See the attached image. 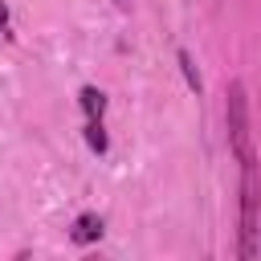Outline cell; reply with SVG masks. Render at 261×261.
Here are the masks:
<instances>
[{"instance_id":"cell-1","label":"cell","mask_w":261,"mask_h":261,"mask_svg":"<svg viewBox=\"0 0 261 261\" xmlns=\"http://www.w3.org/2000/svg\"><path fill=\"white\" fill-rule=\"evenodd\" d=\"M261 179H257V159L241 163V257L253 261L261 257Z\"/></svg>"},{"instance_id":"cell-2","label":"cell","mask_w":261,"mask_h":261,"mask_svg":"<svg viewBox=\"0 0 261 261\" xmlns=\"http://www.w3.org/2000/svg\"><path fill=\"white\" fill-rule=\"evenodd\" d=\"M228 139H232V151L237 159H257L253 155V139H249V98H245V86L232 82L228 86Z\"/></svg>"},{"instance_id":"cell-3","label":"cell","mask_w":261,"mask_h":261,"mask_svg":"<svg viewBox=\"0 0 261 261\" xmlns=\"http://www.w3.org/2000/svg\"><path fill=\"white\" fill-rule=\"evenodd\" d=\"M69 237H73L77 245H90V241H98V237H102V216H98V212H82V216L73 220Z\"/></svg>"},{"instance_id":"cell-4","label":"cell","mask_w":261,"mask_h":261,"mask_svg":"<svg viewBox=\"0 0 261 261\" xmlns=\"http://www.w3.org/2000/svg\"><path fill=\"white\" fill-rule=\"evenodd\" d=\"M82 110H86L90 118H102V110H106V94L94 90V86H86V90H82Z\"/></svg>"},{"instance_id":"cell-5","label":"cell","mask_w":261,"mask_h":261,"mask_svg":"<svg viewBox=\"0 0 261 261\" xmlns=\"http://www.w3.org/2000/svg\"><path fill=\"white\" fill-rule=\"evenodd\" d=\"M86 143H90L98 155L106 151V130H102V118H90V122H86Z\"/></svg>"},{"instance_id":"cell-6","label":"cell","mask_w":261,"mask_h":261,"mask_svg":"<svg viewBox=\"0 0 261 261\" xmlns=\"http://www.w3.org/2000/svg\"><path fill=\"white\" fill-rule=\"evenodd\" d=\"M179 65H184V77H188V86L200 94V73H196V65H192V53H188V49H179Z\"/></svg>"},{"instance_id":"cell-7","label":"cell","mask_w":261,"mask_h":261,"mask_svg":"<svg viewBox=\"0 0 261 261\" xmlns=\"http://www.w3.org/2000/svg\"><path fill=\"white\" fill-rule=\"evenodd\" d=\"M8 24V8H4V0H0V29Z\"/></svg>"}]
</instances>
